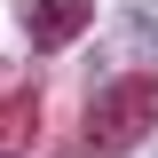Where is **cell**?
Here are the masks:
<instances>
[{
	"label": "cell",
	"mask_w": 158,
	"mask_h": 158,
	"mask_svg": "<svg viewBox=\"0 0 158 158\" xmlns=\"http://www.w3.org/2000/svg\"><path fill=\"white\" fill-rule=\"evenodd\" d=\"M150 127H158V79H111L87 103V118H79V150L87 158H118V150H135Z\"/></svg>",
	"instance_id": "cell-1"
},
{
	"label": "cell",
	"mask_w": 158,
	"mask_h": 158,
	"mask_svg": "<svg viewBox=\"0 0 158 158\" xmlns=\"http://www.w3.org/2000/svg\"><path fill=\"white\" fill-rule=\"evenodd\" d=\"M87 24H95V0H24V32H32V48H71Z\"/></svg>",
	"instance_id": "cell-2"
},
{
	"label": "cell",
	"mask_w": 158,
	"mask_h": 158,
	"mask_svg": "<svg viewBox=\"0 0 158 158\" xmlns=\"http://www.w3.org/2000/svg\"><path fill=\"white\" fill-rule=\"evenodd\" d=\"M24 135H32V95H8L0 103V158H16Z\"/></svg>",
	"instance_id": "cell-3"
},
{
	"label": "cell",
	"mask_w": 158,
	"mask_h": 158,
	"mask_svg": "<svg viewBox=\"0 0 158 158\" xmlns=\"http://www.w3.org/2000/svg\"><path fill=\"white\" fill-rule=\"evenodd\" d=\"M135 32H150V40H158V0H135Z\"/></svg>",
	"instance_id": "cell-4"
}]
</instances>
